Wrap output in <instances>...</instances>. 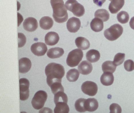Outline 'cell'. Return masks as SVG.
I'll return each instance as SVG.
<instances>
[{"label": "cell", "instance_id": "6da1fadb", "mask_svg": "<svg viewBox=\"0 0 134 113\" xmlns=\"http://www.w3.org/2000/svg\"><path fill=\"white\" fill-rule=\"evenodd\" d=\"M45 73L47 77V84L50 87L54 82L62 83V79L65 75V70L62 65L51 63L46 67Z\"/></svg>", "mask_w": 134, "mask_h": 113}, {"label": "cell", "instance_id": "7a4b0ae2", "mask_svg": "<svg viewBox=\"0 0 134 113\" xmlns=\"http://www.w3.org/2000/svg\"><path fill=\"white\" fill-rule=\"evenodd\" d=\"M51 3L55 21L59 23L66 21L68 18V14L63 0H51Z\"/></svg>", "mask_w": 134, "mask_h": 113}, {"label": "cell", "instance_id": "3957f363", "mask_svg": "<svg viewBox=\"0 0 134 113\" xmlns=\"http://www.w3.org/2000/svg\"><path fill=\"white\" fill-rule=\"evenodd\" d=\"M123 33L122 26L120 24H116L105 30L104 35L107 40L110 41H114L120 37Z\"/></svg>", "mask_w": 134, "mask_h": 113}, {"label": "cell", "instance_id": "277c9868", "mask_svg": "<svg viewBox=\"0 0 134 113\" xmlns=\"http://www.w3.org/2000/svg\"><path fill=\"white\" fill-rule=\"evenodd\" d=\"M83 57V53L82 50L79 49H74L68 54L66 62L70 67L76 66L81 61Z\"/></svg>", "mask_w": 134, "mask_h": 113}, {"label": "cell", "instance_id": "5b68a950", "mask_svg": "<svg viewBox=\"0 0 134 113\" xmlns=\"http://www.w3.org/2000/svg\"><path fill=\"white\" fill-rule=\"evenodd\" d=\"M65 6L67 10L72 12L76 17H81L85 13L83 6L76 0H68L65 4Z\"/></svg>", "mask_w": 134, "mask_h": 113}, {"label": "cell", "instance_id": "8992f818", "mask_svg": "<svg viewBox=\"0 0 134 113\" xmlns=\"http://www.w3.org/2000/svg\"><path fill=\"white\" fill-rule=\"evenodd\" d=\"M48 98L47 93L44 91L40 90L36 93L31 102L32 106L36 110L43 107Z\"/></svg>", "mask_w": 134, "mask_h": 113}, {"label": "cell", "instance_id": "52a82bcc", "mask_svg": "<svg viewBox=\"0 0 134 113\" xmlns=\"http://www.w3.org/2000/svg\"><path fill=\"white\" fill-rule=\"evenodd\" d=\"M29 81L26 78H22L19 80L20 99L21 100L25 101L29 97Z\"/></svg>", "mask_w": 134, "mask_h": 113}, {"label": "cell", "instance_id": "ba28073f", "mask_svg": "<svg viewBox=\"0 0 134 113\" xmlns=\"http://www.w3.org/2000/svg\"><path fill=\"white\" fill-rule=\"evenodd\" d=\"M81 89L82 92L86 95L90 96H94L98 92V85L95 82L87 81L82 84Z\"/></svg>", "mask_w": 134, "mask_h": 113}, {"label": "cell", "instance_id": "9c48e42d", "mask_svg": "<svg viewBox=\"0 0 134 113\" xmlns=\"http://www.w3.org/2000/svg\"><path fill=\"white\" fill-rule=\"evenodd\" d=\"M32 52L38 56H43L45 55L48 50L47 47L43 42H37L33 44L31 47Z\"/></svg>", "mask_w": 134, "mask_h": 113}, {"label": "cell", "instance_id": "30bf717a", "mask_svg": "<svg viewBox=\"0 0 134 113\" xmlns=\"http://www.w3.org/2000/svg\"><path fill=\"white\" fill-rule=\"evenodd\" d=\"M66 27L70 33H76L80 28V21L79 19L75 17L70 18L66 23Z\"/></svg>", "mask_w": 134, "mask_h": 113}, {"label": "cell", "instance_id": "8fae6325", "mask_svg": "<svg viewBox=\"0 0 134 113\" xmlns=\"http://www.w3.org/2000/svg\"><path fill=\"white\" fill-rule=\"evenodd\" d=\"M23 25L24 29L29 32H34L38 27L37 20L32 17H29L25 19L23 22Z\"/></svg>", "mask_w": 134, "mask_h": 113}, {"label": "cell", "instance_id": "7c38bea8", "mask_svg": "<svg viewBox=\"0 0 134 113\" xmlns=\"http://www.w3.org/2000/svg\"><path fill=\"white\" fill-rule=\"evenodd\" d=\"M19 71L21 73H28L31 69L32 62L29 59L23 58L20 59L19 61Z\"/></svg>", "mask_w": 134, "mask_h": 113}, {"label": "cell", "instance_id": "4fadbf2b", "mask_svg": "<svg viewBox=\"0 0 134 113\" xmlns=\"http://www.w3.org/2000/svg\"><path fill=\"white\" fill-rule=\"evenodd\" d=\"M124 3L125 0H112L109 5V10L111 14H116L122 8Z\"/></svg>", "mask_w": 134, "mask_h": 113}, {"label": "cell", "instance_id": "5bb4252c", "mask_svg": "<svg viewBox=\"0 0 134 113\" xmlns=\"http://www.w3.org/2000/svg\"><path fill=\"white\" fill-rule=\"evenodd\" d=\"M59 36L57 33L50 32L48 33L45 36V42L46 44L50 46H54L58 42Z\"/></svg>", "mask_w": 134, "mask_h": 113}, {"label": "cell", "instance_id": "9a60e30c", "mask_svg": "<svg viewBox=\"0 0 134 113\" xmlns=\"http://www.w3.org/2000/svg\"><path fill=\"white\" fill-rule=\"evenodd\" d=\"M93 69L92 64L88 61H82L78 66L79 72L83 75H88L91 73Z\"/></svg>", "mask_w": 134, "mask_h": 113}, {"label": "cell", "instance_id": "2e32d148", "mask_svg": "<svg viewBox=\"0 0 134 113\" xmlns=\"http://www.w3.org/2000/svg\"><path fill=\"white\" fill-rule=\"evenodd\" d=\"M98 102L96 99L89 98L85 103V107L86 111L92 112L96 110L98 107Z\"/></svg>", "mask_w": 134, "mask_h": 113}, {"label": "cell", "instance_id": "e0dca14e", "mask_svg": "<svg viewBox=\"0 0 134 113\" xmlns=\"http://www.w3.org/2000/svg\"><path fill=\"white\" fill-rule=\"evenodd\" d=\"M114 77L113 73L110 72H104L100 78V82L103 85L109 86L113 83Z\"/></svg>", "mask_w": 134, "mask_h": 113}, {"label": "cell", "instance_id": "ac0fdd59", "mask_svg": "<svg viewBox=\"0 0 134 113\" xmlns=\"http://www.w3.org/2000/svg\"><path fill=\"white\" fill-rule=\"evenodd\" d=\"M64 51L60 47H54L50 49L48 51L47 56L51 59L58 58L63 55Z\"/></svg>", "mask_w": 134, "mask_h": 113}, {"label": "cell", "instance_id": "d6986e66", "mask_svg": "<svg viewBox=\"0 0 134 113\" xmlns=\"http://www.w3.org/2000/svg\"><path fill=\"white\" fill-rule=\"evenodd\" d=\"M54 25V21L52 18L48 16L43 17L40 21L41 28L45 30H48L51 29Z\"/></svg>", "mask_w": 134, "mask_h": 113}, {"label": "cell", "instance_id": "ffe728a7", "mask_svg": "<svg viewBox=\"0 0 134 113\" xmlns=\"http://www.w3.org/2000/svg\"><path fill=\"white\" fill-rule=\"evenodd\" d=\"M91 29L94 32H101L104 27L103 21L98 18L93 19L90 23Z\"/></svg>", "mask_w": 134, "mask_h": 113}, {"label": "cell", "instance_id": "44dd1931", "mask_svg": "<svg viewBox=\"0 0 134 113\" xmlns=\"http://www.w3.org/2000/svg\"><path fill=\"white\" fill-rule=\"evenodd\" d=\"M86 58L90 62L95 63L98 62L100 58L99 52L95 49L89 50L86 53Z\"/></svg>", "mask_w": 134, "mask_h": 113}, {"label": "cell", "instance_id": "7402d4cb", "mask_svg": "<svg viewBox=\"0 0 134 113\" xmlns=\"http://www.w3.org/2000/svg\"><path fill=\"white\" fill-rule=\"evenodd\" d=\"M75 44L77 47L83 50L88 49L90 46L89 41L82 37H77L75 40Z\"/></svg>", "mask_w": 134, "mask_h": 113}, {"label": "cell", "instance_id": "603a6c76", "mask_svg": "<svg viewBox=\"0 0 134 113\" xmlns=\"http://www.w3.org/2000/svg\"><path fill=\"white\" fill-rule=\"evenodd\" d=\"M55 104V107L54 110L55 113H68L70 109L67 103L59 102Z\"/></svg>", "mask_w": 134, "mask_h": 113}, {"label": "cell", "instance_id": "cb8c5ba5", "mask_svg": "<svg viewBox=\"0 0 134 113\" xmlns=\"http://www.w3.org/2000/svg\"><path fill=\"white\" fill-rule=\"evenodd\" d=\"M95 18H98L103 22L108 21L110 18V14L105 9L97 10L94 14Z\"/></svg>", "mask_w": 134, "mask_h": 113}, {"label": "cell", "instance_id": "d4e9b609", "mask_svg": "<svg viewBox=\"0 0 134 113\" xmlns=\"http://www.w3.org/2000/svg\"><path fill=\"white\" fill-rule=\"evenodd\" d=\"M80 73V72L76 69H71L66 73V78L70 82H74L79 78Z\"/></svg>", "mask_w": 134, "mask_h": 113}, {"label": "cell", "instance_id": "484cf974", "mask_svg": "<svg viewBox=\"0 0 134 113\" xmlns=\"http://www.w3.org/2000/svg\"><path fill=\"white\" fill-rule=\"evenodd\" d=\"M116 66L113 62L111 61H107L102 65V69L103 72H110L113 73L116 70Z\"/></svg>", "mask_w": 134, "mask_h": 113}, {"label": "cell", "instance_id": "4316f807", "mask_svg": "<svg viewBox=\"0 0 134 113\" xmlns=\"http://www.w3.org/2000/svg\"><path fill=\"white\" fill-rule=\"evenodd\" d=\"M68 99L67 95L63 92H59L55 93L54 97V102L56 104L59 102L68 103Z\"/></svg>", "mask_w": 134, "mask_h": 113}, {"label": "cell", "instance_id": "83f0119b", "mask_svg": "<svg viewBox=\"0 0 134 113\" xmlns=\"http://www.w3.org/2000/svg\"><path fill=\"white\" fill-rule=\"evenodd\" d=\"M117 19L120 23L125 24L129 21V15L126 12L122 11L118 13L117 15Z\"/></svg>", "mask_w": 134, "mask_h": 113}, {"label": "cell", "instance_id": "f1b7e54d", "mask_svg": "<svg viewBox=\"0 0 134 113\" xmlns=\"http://www.w3.org/2000/svg\"><path fill=\"white\" fill-rule=\"evenodd\" d=\"M86 100V99L80 98L75 102V109L78 112H85L86 111L85 107V103Z\"/></svg>", "mask_w": 134, "mask_h": 113}, {"label": "cell", "instance_id": "f546056e", "mask_svg": "<svg viewBox=\"0 0 134 113\" xmlns=\"http://www.w3.org/2000/svg\"><path fill=\"white\" fill-rule=\"evenodd\" d=\"M52 93L55 95L59 92H64V89L61 82H56L52 84L51 86Z\"/></svg>", "mask_w": 134, "mask_h": 113}, {"label": "cell", "instance_id": "4dcf8cb0", "mask_svg": "<svg viewBox=\"0 0 134 113\" xmlns=\"http://www.w3.org/2000/svg\"><path fill=\"white\" fill-rule=\"evenodd\" d=\"M125 58L124 53H118L116 55L114 59L113 63L115 66H120L124 62Z\"/></svg>", "mask_w": 134, "mask_h": 113}, {"label": "cell", "instance_id": "1f68e13d", "mask_svg": "<svg viewBox=\"0 0 134 113\" xmlns=\"http://www.w3.org/2000/svg\"><path fill=\"white\" fill-rule=\"evenodd\" d=\"M124 67L127 71H132L134 69V62L131 60H126L124 63Z\"/></svg>", "mask_w": 134, "mask_h": 113}, {"label": "cell", "instance_id": "d6a6232c", "mask_svg": "<svg viewBox=\"0 0 134 113\" xmlns=\"http://www.w3.org/2000/svg\"><path fill=\"white\" fill-rule=\"evenodd\" d=\"M18 47H22L23 46H25L26 43V37L22 33H18Z\"/></svg>", "mask_w": 134, "mask_h": 113}, {"label": "cell", "instance_id": "836d02e7", "mask_svg": "<svg viewBox=\"0 0 134 113\" xmlns=\"http://www.w3.org/2000/svg\"><path fill=\"white\" fill-rule=\"evenodd\" d=\"M110 113H121V108L120 106L116 103H113L110 106Z\"/></svg>", "mask_w": 134, "mask_h": 113}, {"label": "cell", "instance_id": "e575fe53", "mask_svg": "<svg viewBox=\"0 0 134 113\" xmlns=\"http://www.w3.org/2000/svg\"><path fill=\"white\" fill-rule=\"evenodd\" d=\"M105 1L106 0H93L94 3L99 7H102Z\"/></svg>", "mask_w": 134, "mask_h": 113}, {"label": "cell", "instance_id": "d590c367", "mask_svg": "<svg viewBox=\"0 0 134 113\" xmlns=\"http://www.w3.org/2000/svg\"><path fill=\"white\" fill-rule=\"evenodd\" d=\"M18 26H19L20 24L23 21V18L22 15L19 13H18Z\"/></svg>", "mask_w": 134, "mask_h": 113}, {"label": "cell", "instance_id": "8d00e7d4", "mask_svg": "<svg viewBox=\"0 0 134 113\" xmlns=\"http://www.w3.org/2000/svg\"><path fill=\"white\" fill-rule=\"evenodd\" d=\"M129 25L131 28L134 30V16L131 19L129 22Z\"/></svg>", "mask_w": 134, "mask_h": 113}, {"label": "cell", "instance_id": "74e56055", "mask_svg": "<svg viewBox=\"0 0 134 113\" xmlns=\"http://www.w3.org/2000/svg\"><path fill=\"white\" fill-rule=\"evenodd\" d=\"M109 1H112V0H109Z\"/></svg>", "mask_w": 134, "mask_h": 113}]
</instances>
